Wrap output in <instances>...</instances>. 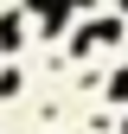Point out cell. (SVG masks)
Masks as SVG:
<instances>
[{"mask_svg":"<svg viewBox=\"0 0 128 134\" xmlns=\"http://www.w3.org/2000/svg\"><path fill=\"white\" fill-rule=\"evenodd\" d=\"M26 13H39L45 26H58V19H64V0H26Z\"/></svg>","mask_w":128,"mask_h":134,"instance_id":"obj_1","label":"cell"}]
</instances>
